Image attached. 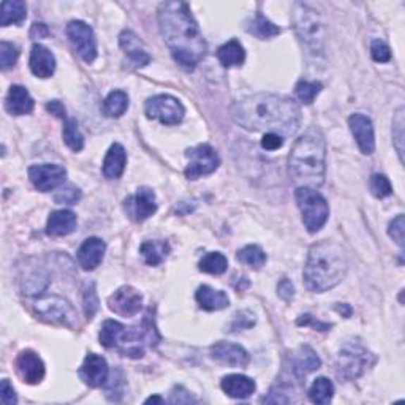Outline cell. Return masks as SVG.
<instances>
[{
	"mask_svg": "<svg viewBox=\"0 0 405 405\" xmlns=\"http://www.w3.org/2000/svg\"><path fill=\"white\" fill-rule=\"evenodd\" d=\"M246 30L260 40H271L280 34V27L269 21L261 11L256 13L252 19H249L246 23Z\"/></svg>",
	"mask_w": 405,
	"mask_h": 405,
	"instance_id": "cell-29",
	"label": "cell"
},
{
	"mask_svg": "<svg viewBox=\"0 0 405 405\" xmlns=\"http://www.w3.org/2000/svg\"><path fill=\"white\" fill-rule=\"evenodd\" d=\"M144 111L147 118L162 122L163 125H177L184 119L185 108L171 95H156L146 101Z\"/></svg>",
	"mask_w": 405,
	"mask_h": 405,
	"instance_id": "cell-9",
	"label": "cell"
},
{
	"mask_svg": "<svg viewBox=\"0 0 405 405\" xmlns=\"http://www.w3.org/2000/svg\"><path fill=\"white\" fill-rule=\"evenodd\" d=\"M404 216L399 214L396 218H393V222L390 223V228H388V235L393 237V241H396L397 246L401 249L404 247Z\"/></svg>",
	"mask_w": 405,
	"mask_h": 405,
	"instance_id": "cell-47",
	"label": "cell"
},
{
	"mask_svg": "<svg viewBox=\"0 0 405 405\" xmlns=\"http://www.w3.org/2000/svg\"><path fill=\"white\" fill-rule=\"evenodd\" d=\"M108 307L120 317H135L143 307V297L133 287H120L109 297Z\"/></svg>",
	"mask_w": 405,
	"mask_h": 405,
	"instance_id": "cell-15",
	"label": "cell"
},
{
	"mask_svg": "<svg viewBox=\"0 0 405 405\" xmlns=\"http://www.w3.org/2000/svg\"><path fill=\"white\" fill-rule=\"evenodd\" d=\"M35 106L34 99L30 97L29 91L23 86H11L5 100L6 111L13 116H24L32 113Z\"/></svg>",
	"mask_w": 405,
	"mask_h": 405,
	"instance_id": "cell-25",
	"label": "cell"
},
{
	"mask_svg": "<svg viewBox=\"0 0 405 405\" xmlns=\"http://www.w3.org/2000/svg\"><path fill=\"white\" fill-rule=\"evenodd\" d=\"M19 57V49L16 44L8 43V42H2L0 43V67L2 70H8L16 63Z\"/></svg>",
	"mask_w": 405,
	"mask_h": 405,
	"instance_id": "cell-44",
	"label": "cell"
},
{
	"mask_svg": "<svg viewBox=\"0 0 405 405\" xmlns=\"http://www.w3.org/2000/svg\"><path fill=\"white\" fill-rule=\"evenodd\" d=\"M127 165V152L124 146L119 143H114L109 151L106 152V157L103 160V175L106 179H119L124 175Z\"/></svg>",
	"mask_w": 405,
	"mask_h": 405,
	"instance_id": "cell-27",
	"label": "cell"
},
{
	"mask_svg": "<svg viewBox=\"0 0 405 405\" xmlns=\"http://www.w3.org/2000/svg\"><path fill=\"white\" fill-rule=\"evenodd\" d=\"M309 399H311L313 404H330L332 396H334V385L326 377H318L315 378L313 383L309 388Z\"/></svg>",
	"mask_w": 405,
	"mask_h": 405,
	"instance_id": "cell-32",
	"label": "cell"
},
{
	"mask_svg": "<svg viewBox=\"0 0 405 405\" xmlns=\"http://www.w3.org/2000/svg\"><path fill=\"white\" fill-rule=\"evenodd\" d=\"M297 323L299 326H312V328H315V330H318V331H328L332 326L331 323H323V321L315 320L312 315H309V313L301 315Z\"/></svg>",
	"mask_w": 405,
	"mask_h": 405,
	"instance_id": "cell-50",
	"label": "cell"
},
{
	"mask_svg": "<svg viewBox=\"0 0 405 405\" xmlns=\"http://www.w3.org/2000/svg\"><path fill=\"white\" fill-rule=\"evenodd\" d=\"M336 311H337L339 313H344L345 318L351 317V307H350L349 304H337V306H336Z\"/></svg>",
	"mask_w": 405,
	"mask_h": 405,
	"instance_id": "cell-55",
	"label": "cell"
},
{
	"mask_svg": "<svg viewBox=\"0 0 405 405\" xmlns=\"http://www.w3.org/2000/svg\"><path fill=\"white\" fill-rule=\"evenodd\" d=\"M404 108H399L393 119V141L401 162H404Z\"/></svg>",
	"mask_w": 405,
	"mask_h": 405,
	"instance_id": "cell-40",
	"label": "cell"
},
{
	"mask_svg": "<svg viewBox=\"0 0 405 405\" xmlns=\"http://www.w3.org/2000/svg\"><path fill=\"white\" fill-rule=\"evenodd\" d=\"M231 118L246 130L275 133L288 138L298 130L301 109L298 103L275 94H255L231 106Z\"/></svg>",
	"mask_w": 405,
	"mask_h": 405,
	"instance_id": "cell-1",
	"label": "cell"
},
{
	"mask_svg": "<svg viewBox=\"0 0 405 405\" xmlns=\"http://www.w3.org/2000/svg\"><path fill=\"white\" fill-rule=\"evenodd\" d=\"M249 287V280L246 279V278H241V280H239V284H236V288L239 292H242V290H246V288Z\"/></svg>",
	"mask_w": 405,
	"mask_h": 405,
	"instance_id": "cell-56",
	"label": "cell"
},
{
	"mask_svg": "<svg viewBox=\"0 0 405 405\" xmlns=\"http://www.w3.org/2000/svg\"><path fill=\"white\" fill-rule=\"evenodd\" d=\"M185 157L189 158V165L185 168V177L190 179V181L211 175L220 165V158H218L217 152L209 144H198L192 147V149H187L185 151Z\"/></svg>",
	"mask_w": 405,
	"mask_h": 405,
	"instance_id": "cell-10",
	"label": "cell"
},
{
	"mask_svg": "<svg viewBox=\"0 0 405 405\" xmlns=\"http://www.w3.org/2000/svg\"><path fill=\"white\" fill-rule=\"evenodd\" d=\"M34 307L43 320L51 321V323L73 326L76 321V313L72 304L61 297H43L35 301Z\"/></svg>",
	"mask_w": 405,
	"mask_h": 405,
	"instance_id": "cell-11",
	"label": "cell"
},
{
	"mask_svg": "<svg viewBox=\"0 0 405 405\" xmlns=\"http://www.w3.org/2000/svg\"><path fill=\"white\" fill-rule=\"evenodd\" d=\"M211 358L218 363L233 366V368H244L250 361L249 353L241 345L230 342H217L211 347Z\"/></svg>",
	"mask_w": 405,
	"mask_h": 405,
	"instance_id": "cell-20",
	"label": "cell"
},
{
	"mask_svg": "<svg viewBox=\"0 0 405 405\" xmlns=\"http://www.w3.org/2000/svg\"><path fill=\"white\" fill-rule=\"evenodd\" d=\"M198 268H200L201 273L220 275L227 271L228 260L225 258V255H222L220 252H209L203 256Z\"/></svg>",
	"mask_w": 405,
	"mask_h": 405,
	"instance_id": "cell-36",
	"label": "cell"
},
{
	"mask_svg": "<svg viewBox=\"0 0 405 405\" xmlns=\"http://www.w3.org/2000/svg\"><path fill=\"white\" fill-rule=\"evenodd\" d=\"M288 175L298 187L318 189L326 175V141L318 127H311L297 139L288 157Z\"/></svg>",
	"mask_w": 405,
	"mask_h": 405,
	"instance_id": "cell-3",
	"label": "cell"
},
{
	"mask_svg": "<svg viewBox=\"0 0 405 405\" xmlns=\"http://www.w3.org/2000/svg\"><path fill=\"white\" fill-rule=\"evenodd\" d=\"M67 170L61 165L43 163L29 168V179L34 187L40 192H51L66 182Z\"/></svg>",
	"mask_w": 405,
	"mask_h": 405,
	"instance_id": "cell-13",
	"label": "cell"
},
{
	"mask_svg": "<svg viewBox=\"0 0 405 405\" xmlns=\"http://www.w3.org/2000/svg\"><path fill=\"white\" fill-rule=\"evenodd\" d=\"M255 325V315L249 311H242L239 313L235 315L233 323L230 325V331H241V330H249Z\"/></svg>",
	"mask_w": 405,
	"mask_h": 405,
	"instance_id": "cell-45",
	"label": "cell"
},
{
	"mask_svg": "<svg viewBox=\"0 0 405 405\" xmlns=\"http://www.w3.org/2000/svg\"><path fill=\"white\" fill-rule=\"evenodd\" d=\"M284 138L279 137V135L275 133H265V137L261 139V147L266 151H275V149H280L282 146H284Z\"/></svg>",
	"mask_w": 405,
	"mask_h": 405,
	"instance_id": "cell-49",
	"label": "cell"
},
{
	"mask_svg": "<svg viewBox=\"0 0 405 405\" xmlns=\"http://www.w3.org/2000/svg\"><path fill=\"white\" fill-rule=\"evenodd\" d=\"M278 294L284 301H290L294 297V287L288 279H282L278 284Z\"/></svg>",
	"mask_w": 405,
	"mask_h": 405,
	"instance_id": "cell-52",
	"label": "cell"
},
{
	"mask_svg": "<svg viewBox=\"0 0 405 405\" xmlns=\"http://www.w3.org/2000/svg\"><path fill=\"white\" fill-rule=\"evenodd\" d=\"M0 397L5 405H15L18 402V397L15 393V388L11 387V383L4 378L2 385H0Z\"/></svg>",
	"mask_w": 405,
	"mask_h": 405,
	"instance_id": "cell-48",
	"label": "cell"
},
{
	"mask_svg": "<svg viewBox=\"0 0 405 405\" xmlns=\"http://www.w3.org/2000/svg\"><path fill=\"white\" fill-rule=\"evenodd\" d=\"M128 109V95L124 91H113L103 101V111L108 118H120Z\"/></svg>",
	"mask_w": 405,
	"mask_h": 405,
	"instance_id": "cell-34",
	"label": "cell"
},
{
	"mask_svg": "<svg viewBox=\"0 0 405 405\" xmlns=\"http://www.w3.org/2000/svg\"><path fill=\"white\" fill-rule=\"evenodd\" d=\"M29 66L38 78H51L56 72V57L46 46L35 43L30 51Z\"/></svg>",
	"mask_w": 405,
	"mask_h": 405,
	"instance_id": "cell-21",
	"label": "cell"
},
{
	"mask_svg": "<svg viewBox=\"0 0 405 405\" xmlns=\"http://www.w3.org/2000/svg\"><path fill=\"white\" fill-rule=\"evenodd\" d=\"M370 351L359 340H349L339 353L337 375L345 380H356L370 366Z\"/></svg>",
	"mask_w": 405,
	"mask_h": 405,
	"instance_id": "cell-8",
	"label": "cell"
},
{
	"mask_svg": "<svg viewBox=\"0 0 405 405\" xmlns=\"http://www.w3.org/2000/svg\"><path fill=\"white\" fill-rule=\"evenodd\" d=\"M81 190L75 185L68 184V185H61L59 190L56 192L54 195V201L59 204H76L81 200Z\"/></svg>",
	"mask_w": 405,
	"mask_h": 405,
	"instance_id": "cell-42",
	"label": "cell"
},
{
	"mask_svg": "<svg viewBox=\"0 0 405 405\" xmlns=\"http://www.w3.org/2000/svg\"><path fill=\"white\" fill-rule=\"evenodd\" d=\"M105 387L108 399L113 402H119L122 399V396H124V387H125V378L124 374H122V370L119 369L116 370L113 377L105 383Z\"/></svg>",
	"mask_w": 405,
	"mask_h": 405,
	"instance_id": "cell-39",
	"label": "cell"
},
{
	"mask_svg": "<svg viewBox=\"0 0 405 405\" xmlns=\"http://www.w3.org/2000/svg\"><path fill=\"white\" fill-rule=\"evenodd\" d=\"M171 404H190V402H197L195 397L192 396L189 391H185L182 387H176L173 390L170 401Z\"/></svg>",
	"mask_w": 405,
	"mask_h": 405,
	"instance_id": "cell-51",
	"label": "cell"
},
{
	"mask_svg": "<svg viewBox=\"0 0 405 405\" xmlns=\"http://www.w3.org/2000/svg\"><path fill=\"white\" fill-rule=\"evenodd\" d=\"M124 209L133 222H144L157 211V198L149 187H141L137 194L125 198Z\"/></svg>",
	"mask_w": 405,
	"mask_h": 405,
	"instance_id": "cell-14",
	"label": "cell"
},
{
	"mask_svg": "<svg viewBox=\"0 0 405 405\" xmlns=\"http://www.w3.org/2000/svg\"><path fill=\"white\" fill-rule=\"evenodd\" d=\"M293 24L299 42L307 51V54L315 57V59L323 56L326 29L318 11L311 8L306 4H294Z\"/></svg>",
	"mask_w": 405,
	"mask_h": 405,
	"instance_id": "cell-6",
	"label": "cell"
},
{
	"mask_svg": "<svg viewBox=\"0 0 405 405\" xmlns=\"http://www.w3.org/2000/svg\"><path fill=\"white\" fill-rule=\"evenodd\" d=\"M237 260H239L241 263H246V265L249 266H252L254 269H260L265 266L266 254L263 252V249L260 246L250 244V246H246L239 250V254H237Z\"/></svg>",
	"mask_w": 405,
	"mask_h": 405,
	"instance_id": "cell-37",
	"label": "cell"
},
{
	"mask_svg": "<svg viewBox=\"0 0 405 405\" xmlns=\"http://www.w3.org/2000/svg\"><path fill=\"white\" fill-rule=\"evenodd\" d=\"M220 387L225 393L230 397H235V399H247V397L252 396L256 390V385L252 378L239 374H231L223 377Z\"/></svg>",
	"mask_w": 405,
	"mask_h": 405,
	"instance_id": "cell-26",
	"label": "cell"
},
{
	"mask_svg": "<svg viewBox=\"0 0 405 405\" xmlns=\"http://www.w3.org/2000/svg\"><path fill=\"white\" fill-rule=\"evenodd\" d=\"M369 187L372 195L377 198H385L393 194V185L385 175H372L369 179Z\"/></svg>",
	"mask_w": 405,
	"mask_h": 405,
	"instance_id": "cell-41",
	"label": "cell"
},
{
	"mask_svg": "<svg viewBox=\"0 0 405 405\" xmlns=\"http://www.w3.org/2000/svg\"><path fill=\"white\" fill-rule=\"evenodd\" d=\"M158 25L173 59L192 72L206 56V42L190 8L184 2H163L158 6Z\"/></svg>",
	"mask_w": 405,
	"mask_h": 405,
	"instance_id": "cell-2",
	"label": "cell"
},
{
	"mask_svg": "<svg viewBox=\"0 0 405 405\" xmlns=\"http://www.w3.org/2000/svg\"><path fill=\"white\" fill-rule=\"evenodd\" d=\"M67 37L82 61L87 63L95 61V57H97V40H95L91 25L85 21L68 23Z\"/></svg>",
	"mask_w": 405,
	"mask_h": 405,
	"instance_id": "cell-12",
	"label": "cell"
},
{
	"mask_svg": "<svg viewBox=\"0 0 405 405\" xmlns=\"http://www.w3.org/2000/svg\"><path fill=\"white\" fill-rule=\"evenodd\" d=\"M16 370L23 382L29 385H37L44 377V364L42 358L32 350H23L16 358Z\"/></svg>",
	"mask_w": 405,
	"mask_h": 405,
	"instance_id": "cell-18",
	"label": "cell"
},
{
	"mask_svg": "<svg viewBox=\"0 0 405 405\" xmlns=\"http://www.w3.org/2000/svg\"><path fill=\"white\" fill-rule=\"evenodd\" d=\"M76 225H78V218H76L75 212L67 209L54 211L51 212V216L48 218L46 235L51 237L68 236L76 230Z\"/></svg>",
	"mask_w": 405,
	"mask_h": 405,
	"instance_id": "cell-23",
	"label": "cell"
},
{
	"mask_svg": "<svg viewBox=\"0 0 405 405\" xmlns=\"http://www.w3.org/2000/svg\"><path fill=\"white\" fill-rule=\"evenodd\" d=\"M298 208L303 214L304 227L309 233H317L330 217V206H328L325 197L317 189L298 187L297 194Z\"/></svg>",
	"mask_w": 405,
	"mask_h": 405,
	"instance_id": "cell-7",
	"label": "cell"
},
{
	"mask_svg": "<svg viewBox=\"0 0 405 405\" xmlns=\"http://www.w3.org/2000/svg\"><path fill=\"white\" fill-rule=\"evenodd\" d=\"M170 244L166 241H146L139 247V254L149 266H158L170 254Z\"/></svg>",
	"mask_w": 405,
	"mask_h": 405,
	"instance_id": "cell-31",
	"label": "cell"
},
{
	"mask_svg": "<svg viewBox=\"0 0 405 405\" xmlns=\"http://www.w3.org/2000/svg\"><path fill=\"white\" fill-rule=\"evenodd\" d=\"M63 141H66V144L72 149L73 152H80L82 147H85V138H82V135L78 128V122L76 119L72 118H67L63 120Z\"/></svg>",
	"mask_w": 405,
	"mask_h": 405,
	"instance_id": "cell-35",
	"label": "cell"
},
{
	"mask_svg": "<svg viewBox=\"0 0 405 405\" xmlns=\"http://www.w3.org/2000/svg\"><path fill=\"white\" fill-rule=\"evenodd\" d=\"M195 298L200 307L208 312L222 311V309H227L230 306L228 294L222 290H214L209 285H201L198 288Z\"/></svg>",
	"mask_w": 405,
	"mask_h": 405,
	"instance_id": "cell-28",
	"label": "cell"
},
{
	"mask_svg": "<svg viewBox=\"0 0 405 405\" xmlns=\"http://www.w3.org/2000/svg\"><path fill=\"white\" fill-rule=\"evenodd\" d=\"M80 377L91 388L105 387L109 377L106 359L100 355H95V353H89L80 369Z\"/></svg>",
	"mask_w": 405,
	"mask_h": 405,
	"instance_id": "cell-17",
	"label": "cell"
},
{
	"mask_svg": "<svg viewBox=\"0 0 405 405\" xmlns=\"http://www.w3.org/2000/svg\"><path fill=\"white\" fill-rule=\"evenodd\" d=\"M351 135L356 139V144L364 156H372L375 151V133L372 120L364 114H353L349 119Z\"/></svg>",
	"mask_w": 405,
	"mask_h": 405,
	"instance_id": "cell-16",
	"label": "cell"
},
{
	"mask_svg": "<svg viewBox=\"0 0 405 405\" xmlns=\"http://www.w3.org/2000/svg\"><path fill=\"white\" fill-rule=\"evenodd\" d=\"M100 344L105 349H116L128 358H143L147 345L156 347L160 340L151 311L138 326H124L119 321L106 320L100 330Z\"/></svg>",
	"mask_w": 405,
	"mask_h": 405,
	"instance_id": "cell-5",
	"label": "cell"
},
{
	"mask_svg": "<svg viewBox=\"0 0 405 405\" xmlns=\"http://www.w3.org/2000/svg\"><path fill=\"white\" fill-rule=\"evenodd\" d=\"M119 44L124 54L127 56L128 62L132 63L135 68L146 67L151 62V56L147 53L143 42L139 40L138 35L132 30H124L119 35Z\"/></svg>",
	"mask_w": 405,
	"mask_h": 405,
	"instance_id": "cell-19",
	"label": "cell"
},
{
	"mask_svg": "<svg viewBox=\"0 0 405 405\" xmlns=\"http://www.w3.org/2000/svg\"><path fill=\"white\" fill-rule=\"evenodd\" d=\"M217 59L223 67H239L246 61V51L237 40H230L217 51Z\"/></svg>",
	"mask_w": 405,
	"mask_h": 405,
	"instance_id": "cell-30",
	"label": "cell"
},
{
	"mask_svg": "<svg viewBox=\"0 0 405 405\" xmlns=\"http://www.w3.org/2000/svg\"><path fill=\"white\" fill-rule=\"evenodd\" d=\"M370 54H372V59L375 62H390L391 61V51L388 48L387 43H383L382 40H374L370 44Z\"/></svg>",
	"mask_w": 405,
	"mask_h": 405,
	"instance_id": "cell-46",
	"label": "cell"
},
{
	"mask_svg": "<svg viewBox=\"0 0 405 405\" xmlns=\"http://www.w3.org/2000/svg\"><path fill=\"white\" fill-rule=\"evenodd\" d=\"M46 109H48V111H49L51 114L57 116V118H61L62 120H66V119H67L66 106H63L59 100H53V101H49L48 105H46Z\"/></svg>",
	"mask_w": 405,
	"mask_h": 405,
	"instance_id": "cell-53",
	"label": "cell"
},
{
	"mask_svg": "<svg viewBox=\"0 0 405 405\" xmlns=\"http://www.w3.org/2000/svg\"><path fill=\"white\" fill-rule=\"evenodd\" d=\"M27 16V6L21 0H5L2 4V21L0 24L6 27L10 24H21Z\"/></svg>",
	"mask_w": 405,
	"mask_h": 405,
	"instance_id": "cell-33",
	"label": "cell"
},
{
	"mask_svg": "<svg viewBox=\"0 0 405 405\" xmlns=\"http://www.w3.org/2000/svg\"><path fill=\"white\" fill-rule=\"evenodd\" d=\"M163 402L165 401L160 396H152L149 399H146V404H163Z\"/></svg>",
	"mask_w": 405,
	"mask_h": 405,
	"instance_id": "cell-57",
	"label": "cell"
},
{
	"mask_svg": "<svg viewBox=\"0 0 405 405\" xmlns=\"http://www.w3.org/2000/svg\"><path fill=\"white\" fill-rule=\"evenodd\" d=\"M49 35V30L44 24H34L32 25V30H30V37L32 38H44Z\"/></svg>",
	"mask_w": 405,
	"mask_h": 405,
	"instance_id": "cell-54",
	"label": "cell"
},
{
	"mask_svg": "<svg viewBox=\"0 0 405 405\" xmlns=\"http://www.w3.org/2000/svg\"><path fill=\"white\" fill-rule=\"evenodd\" d=\"M349 271L344 249L334 241H320L309 250L304 282L311 292L323 293L339 285Z\"/></svg>",
	"mask_w": 405,
	"mask_h": 405,
	"instance_id": "cell-4",
	"label": "cell"
},
{
	"mask_svg": "<svg viewBox=\"0 0 405 405\" xmlns=\"http://www.w3.org/2000/svg\"><path fill=\"white\" fill-rule=\"evenodd\" d=\"M320 366L321 359L309 345L301 347V349L290 358V369L294 372V375L301 378V380H303L307 374H311V372L320 369Z\"/></svg>",
	"mask_w": 405,
	"mask_h": 405,
	"instance_id": "cell-24",
	"label": "cell"
},
{
	"mask_svg": "<svg viewBox=\"0 0 405 405\" xmlns=\"http://www.w3.org/2000/svg\"><path fill=\"white\" fill-rule=\"evenodd\" d=\"M82 301H85V313H86L87 320H92L94 315L99 311V297H97V290H95L94 282H91V284H86Z\"/></svg>",
	"mask_w": 405,
	"mask_h": 405,
	"instance_id": "cell-43",
	"label": "cell"
},
{
	"mask_svg": "<svg viewBox=\"0 0 405 405\" xmlns=\"http://www.w3.org/2000/svg\"><path fill=\"white\" fill-rule=\"evenodd\" d=\"M106 244L100 237H87L78 250V263L85 271H94L105 256Z\"/></svg>",
	"mask_w": 405,
	"mask_h": 405,
	"instance_id": "cell-22",
	"label": "cell"
},
{
	"mask_svg": "<svg viewBox=\"0 0 405 405\" xmlns=\"http://www.w3.org/2000/svg\"><path fill=\"white\" fill-rule=\"evenodd\" d=\"M321 89H323V86H321V82L318 81H304V80H301L297 87H294V94H297V97L299 99L301 103H304V105H311V103H313L315 97L321 92Z\"/></svg>",
	"mask_w": 405,
	"mask_h": 405,
	"instance_id": "cell-38",
	"label": "cell"
}]
</instances>
